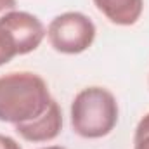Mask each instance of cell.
Listing matches in <instances>:
<instances>
[{"instance_id":"cell-1","label":"cell","mask_w":149,"mask_h":149,"mask_svg":"<svg viewBox=\"0 0 149 149\" xmlns=\"http://www.w3.org/2000/svg\"><path fill=\"white\" fill-rule=\"evenodd\" d=\"M52 102L47 81L31 71H10L0 76V121L26 123L43 114Z\"/></svg>"},{"instance_id":"cell-2","label":"cell","mask_w":149,"mask_h":149,"mask_svg":"<svg viewBox=\"0 0 149 149\" xmlns=\"http://www.w3.org/2000/svg\"><path fill=\"white\" fill-rule=\"evenodd\" d=\"M118 102L104 87H87L74 95L71 102V127L83 139H102L118 123Z\"/></svg>"},{"instance_id":"cell-3","label":"cell","mask_w":149,"mask_h":149,"mask_svg":"<svg viewBox=\"0 0 149 149\" xmlns=\"http://www.w3.org/2000/svg\"><path fill=\"white\" fill-rule=\"evenodd\" d=\"M95 24L83 12H63L47 26V38L56 52L76 56L88 50L95 40Z\"/></svg>"},{"instance_id":"cell-4","label":"cell","mask_w":149,"mask_h":149,"mask_svg":"<svg viewBox=\"0 0 149 149\" xmlns=\"http://www.w3.org/2000/svg\"><path fill=\"white\" fill-rule=\"evenodd\" d=\"M0 23L16 38L19 56H24V54L37 50L43 37L47 35L43 23L35 14L26 12V10H16L14 9L10 12H5L0 17Z\"/></svg>"},{"instance_id":"cell-5","label":"cell","mask_w":149,"mask_h":149,"mask_svg":"<svg viewBox=\"0 0 149 149\" xmlns=\"http://www.w3.org/2000/svg\"><path fill=\"white\" fill-rule=\"evenodd\" d=\"M14 130L19 134V137H23L28 142L54 141L63 130V113L59 104L56 102V99H52V102L49 104L43 114H40L31 121L14 125Z\"/></svg>"},{"instance_id":"cell-6","label":"cell","mask_w":149,"mask_h":149,"mask_svg":"<svg viewBox=\"0 0 149 149\" xmlns=\"http://www.w3.org/2000/svg\"><path fill=\"white\" fill-rule=\"evenodd\" d=\"M97 10L113 24L132 26L144 10V0H94Z\"/></svg>"},{"instance_id":"cell-7","label":"cell","mask_w":149,"mask_h":149,"mask_svg":"<svg viewBox=\"0 0 149 149\" xmlns=\"http://www.w3.org/2000/svg\"><path fill=\"white\" fill-rule=\"evenodd\" d=\"M16 56H19L16 38L12 37V33L0 23V66L7 64Z\"/></svg>"},{"instance_id":"cell-8","label":"cell","mask_w":149,"mask_h":149,"mask_svg":"<svg viewBox=\"0 0 149 149\" xmlns=\"http://www.w3.org/2000/svg\"><path fill=\"white\" fill-rule=\"evenodd\" d=\"M134 149H149V113L141 118L134 134Z\"/></svg>"},{"instance_id":"cell-9","label":"cell","mask_w":149,"mask_h":149,"mask_svg":"<svg viewBox=\"0 0 149 149\" xmlns=\"http://www.w3.org/2000/svg\"><path fill=\"white\" fill-rule=\"evenodd\" d=\"M0 149H23V148H21V146L17 144V141H14L12 137L0 134Z\"/></svg>"},{"instance_id":"cell-10","label":"cell","mask_w":149,"mask_h":149,"mask_svg":"<svg viewBox=\"0 0 149 149\" xmlns=\"http://www.w3.org/2000/svg\"><path fill=\"white\" fill-rule=\"evenodd\" d=\"M16 0H0V17L5 14V12H10L16 9Z\"/></svg>"},{"instance_id":"cell-11","label":"cell","mask_w":149,"mask_h":149,"mask_svg":"<svg viewBox=\"0 0 149 149\" xmlns=\"http://www.w3.org/2000/svg\"><path fill=\"white\" fill-rule=\"evenodd\" d=\"M40 149H66L63 146H47V148H40Z\"/></svg>"}]
</instances>
